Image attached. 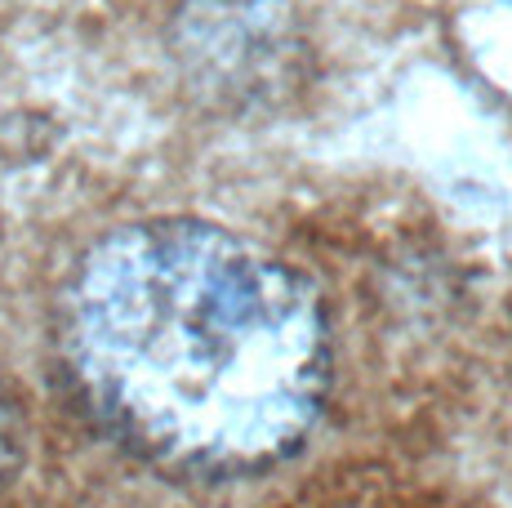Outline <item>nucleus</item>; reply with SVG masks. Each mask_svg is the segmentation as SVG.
Segmentation results:
<instances>
[{
    "instance_id": "1",
    "label": "nucleus",
    "mask_w": 512,
    "mask_h": 508,
    "mask_svg": "<svg viewBox=\"0 0 512 508\" xmlns=\"http://www.w3.org/2000/svg\"><path fill=\"white\" fill-rule=\"evenodd\" d=\"M58 357L85 415L183 482L290 464L334 388L321 290L196 214L121 223L76 259L58 295Z\"/></svg>"
},
{
    "instance_id": "2",
    "label": "nucleus",
    "mask_w": 512,
    "mask_h": 508,
    "mask_svg": "<svg viewBox=\"0 0 512 508\" xmlns=\"http://www.w3.org/2000/svg\"><path fill=\"white\" fill-rule=\"evenodd\" d=\"M18 455H23V419H18L14 393H9L5 375H0V482L18 468Z\"/></svg>"
}]
</instances>
